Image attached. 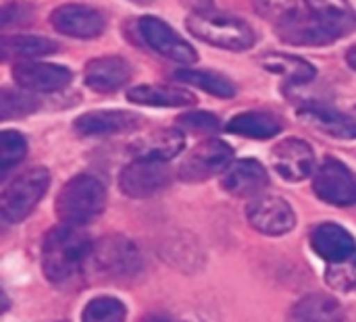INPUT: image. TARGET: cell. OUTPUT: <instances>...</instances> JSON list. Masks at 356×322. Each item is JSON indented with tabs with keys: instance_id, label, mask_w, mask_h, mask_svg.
Wrapping results in <instances>:
<instances>
[{
	"instance_id": "obj_4",
	"label": "cell",
	"mask_w": 356,
	"mask_h": 322,
	"mask_svg": "<svg viewBox=\"0 0 356 322\" xmlns=\"http://www.w3.org/2000/svg\"><path fill=\"white\" fill-rule=\"evenodd\" d=\"M50 185V173L44 167H31L19 173L0 196V214L6 223L19 225L23 223L40 200L46 196Z\"/></svg>"
},
{
	"instance_id": "obj_19",
	"label": "cell",
	"mask_w": 356,
	"mask_h": 322,
	"mask_svg": "<svg viewBox=\"0 0 356 322\" xmlns=\"http://www.w3.org/2000/svg\"><path fill=\"white\" fill-rule=\"evenodd\" d=\"M125 98L136 106H154V108H192L198 104V98L190 90L175 87V85H161V83L136 85L125 94Z\"/></svg>"
},
{
	"instance_id": "obj_2",
	"label": "cell",
	"mask_w": 356,
	"mask_h": 322,
	"mask_svg": "<svg viewBox=\"0 0 356 322\" xmlns=\"http://www.w3.org/2000/svg\"><path fill=\"white\" fill-rule=\"evenodd\" d=\"M186 29L196 40L229 52H246L257 42L252 27L244 19L217 10L215 6L190 12L186 19Z\"/></svg>"
},
{
	"instance_id": "obj_12",
	"label": "cell",
	"mask_w": 356,
	"mask_h": 322,
	"mask_svg": "<svg viewBox=\"0 0 356 322\" xmlns=\"http://www.w3.org/2000/svg\"><path fill=\"white\" fill-rule=\"evenodd\" d=\"M50 25L60 35L92 40L104 33L106 19L100 10L86 4H60L50 12Z\"/></svg>"
},
{
	"instance_id": "obj_3",
	"label": "cell",
	"mask_w": 356,
	"mask_h": 322,
	"mask_svg": "<svg viewBox=\"0 0 356 322\" xmlns=\"http://www.w3.org/2000/svg\"><path fill=\"white\" fill-rule=\"evenodd\" d=\"M106 206V189L94 175H75L58 192L54 208L56 217L67 225H86L102 214Z\"/></svg>"
},
{
	"instance_id": "obj_33",
	"label": "cell",
	"mask_w": 356,
	"mask_h": 322,
	"mask_svg": "<svg viewBox=\"0 0 356 322\" xmlns=\"http://www.w3.org/2000/svg\"><path fill=\"white\" fill-rule=\"evenodd\" d=\"M175 123L181 129L194 131V133H215L221 129V119L207 110H186L175 119Z\"/></svg>"
},
{
	"instance_id": "obj_6",
	"label": "cell",
	"mask_w": 356,
	"mask_h": 322,
	"mask_svg": "<svg viewBox=\"0 0 356 322\" xmlns=\"http://www.w3.org/2000/svg\"><path fill=\"white\" fill-rule=\"evenodd\" d=\"M232 162H234V148L219 137H211L194 146L184 156L177 173L184 183H202L217 175H223Z\"/></svg>"
},
{
	"instance_id": "obj_16",
	"label": "cell",
	"mask_w": 356,
	"mask_h": 322,
	"mask_svg": "<svg viewBox=\"0 0 356 322\" xmlns=\"http://www.w3.org/2000/svg\"><path fill=\"white\" fill-rule=\"evenodd\" d=\"M221 187L234 198H257L269 187V173L257 158H240L225 169Z\"/></svg>"
},
{
	"instance_id": "obj_27",
	"label": "cell",
	"mask_w": 356,
	"mask_h": 322,
	"mask_svg": "<svg viewBox=\"0 0 356 322\" xmlns=\"http://www.w3.org/2000/svg\"><path fill=\"white\" fill-rule=\"evenodd\" d=\"M58 52V44L44 35H10L2 37L0 54L4 60L8 58H38Z\"/></svg>"
},
{
	"instance_id": "obj_14",
	"label": "cell",
	"mask_w": 356,
	"mask_h": 322,
	"mask_svg": "<svg viewBox=\"0 0 356 322\" xmlns=\"http://www.w3.org/2000/svg\"><path fill=\"white\" fill-rule=\"evenodd\" d=\"M134 69L127 58L119 54L96 56L86 62L83 67V81L92 92L98 94H113L125 87L131 81Z\"/></svg>"
},
{
	"instance_id": "obj_26",
	"label": "cell",
	"mask_w": 356,
	"mask_h": 322,
	"mask_svg": "<svg viewBox=\"0 0 356 322\" xmlns=\"http://www.w3.org/2000/svg\"><path fill=\"white\" fill-rule=\"evenodd\" d=\"M173 77L186 85H192V87H198L215 98H221V100H229V98H236L238 94V87L236 83L225 77L223 73H217V71H209V69H190V67H184V69H177L173 73Z\"/></svg>"
},
{
	"instance_id": "obj_13",
	"label": "cell",
	"mask_w": 356,
	"mask_h": 322,
	"mask_svg": "<svg viewBox=\"0 0 356 322\" xmlns=\"http://www.w3.org/2000/svg\"><path fill=\"white\" fill-rule=\"evenodd\" d=\"M246 219L252 229L263 235L280 237L296 227V214L292 206L277 196H263L248 204Z\"/></svg>"
},
{
	"instance_id": "obj_7",
	"label": "cell",
	"mask_w": 356,
	"mask_h": 322,
	"mask_svg": "<svg viewBox=\"0 0 356 322\" xmlns=\"http://www.w3.org/2000/svg\"><path fill=\"white\" fill-rule=\"evenodd\" d=\"M171 169L167 162L148 160V158H134L129 164L123 167L119 175V189L123 196L134 200H146L171 185Z\"/></svg>"
},
{
	"instance_id": "obj_20",
	"label": "cell",
	"mask_w": 356,
	"mask_h": 322,
	"mask_svg": "<svg viewBox=\"0 0 356 322\" xmlns=\"http://www.w3.org/2000/svg\"><path fill=\"white\" fill-rule=\"evenodd\" d=\"M311 248L325 262H342L355 254L356 242L350 235V231H346L342 225L323 223V225L313 229Z\"/></svg>"
},
{
	"instance_id": "obj_25",
	"label": "cell",
	"mask_w": 356,
	"mask_h": 322,
	"mask_svg": "<svg viewBox=\"0 0 356 322\" xmlns=\"http://www.w3.org/2000/svg\"><path fill=\"white\" fill-rule=\"evenodd\" d=\"M261 65L265 71L284 77L290 85H305L317 79V67L300 56L284 54V52H269L261 56Z\"/></svg>"
},
{
	"instance_id": "obj_11",
	"label": "cell",
	"mask_w": 356,
	"mask_h": 322,
	"mask_svg": "<svg viewBox=\"0 0 356 322\" xmlns=\"http://www.w3.org/2000/svg\"><path fill=\"white\" fill-rule=\"evenodd\" d=\"M271 164L282 179L298 183L315 173V152L309 142L286 137L271 148Z\"/></svg>"
},
{
	"instance_id": "obj_15",
	"label": "cell",
	"mask_w": 356,
	"mask_h": 322,
	"mask_svg": "<svg viewBox=\"0 0 356 322\" xmlns=\"http://www.w3.org/2000/svg\"><path fill=\"white\" fill-rule=\"evenodd\" d=\"M142 117L134 110H90L73 121V129L81 137L131 133L142 125Z\"/></svg>"
},
{
	"instance_id": "obj_1",
	"label": "cell",
	"mask_w": 356,
	"mask_h": 322,
	"mask_svg": "<svg viewBox=\"0 0 356 322\" xmlns=\"http://www.w3.org/2000/svg\"><path fill=\"white\" fill-rule=\"evenodd\" d=\"M92 242L79 225H58L50 229L42 244V271L54 285L73 281L92 254Z\"/></svg>"
},
{
	"instance_id": "obj_5",
	"label": "cell",
	"mask_w": 356,
	"mask_h": 322,
	"mask_svg": "<svg viewBox=\"0 0 356 322\" xmlns=\"http://www.w3.org/2000/svg\"><path fill=\"white\" fill-rule=\"evenodd\" d=\"M90 262L98 275L111 279L136 277L142 271V254L138 246L123 235H106L92 246Z\"/></svg>"
},
{
	"instance_id": "obj_35",
	"label": "cell",
	"mask_w": 356,
	"mask_h": 322,
	"mask_svg": "<svg viewBox=\"0 0 356 322\" xmlns=\"http://www.w3.org/2000/svg\"><path fill=\"white\" fill-rule=\"evenodd\" d=\"M181 2L190 8V12H198V10H207L215 6L213 0H181Z\"/></svg>"
},
{
	"instance_id": "obj_32",
	"label": "cell",
	"mask_w": 356,
	"mask_h": 322,
	"mask_svg": "<svg viewBox=\"0 0 356 322\" xmlns=\"http://www.w3.org/2000/svg\"><path fill=\"white\" fill-rule=\"evenodd\" d=\"M325 283L344 294L356 291V252L342 262H330L325 271Z\"/></svg>"
},
{
	"instance_id": "obj_28",
	"label": "cell",
	"mask_w": 356,
	"mask_h": 322,
	"mask_svg": "<svg viewBox=\"0 0 356 322\" xmlns=\"http://www.w3.org/2000/svg\"><path fill=\"white\" fill-rule=\"evenodd\" d=\"M38 106H40V102L35 100V94H31L27 90L19 87V92H15V90L4 87L0 92V119L4 123L10 119L27 117V115L35 112Z\"/></svg>"
},
{
	"instance_id": "obj_34",
	"label": "cell",
	"mask_w": 356,
	"mask_h": 322,
	"mask_svg": "<svg viewBox=\"0 0 356 322\" xmlns=\"http://www.w3.org/2000/svg\"><path fill=\"white\" fill-rule=\"evenodd\" d=\"M33 10L31 6L23 4V2H10L2 8V15H0V23L2 27H10V25H23L31 19Z\"/></svg>"
},
{
	"instance_id": "obj_39",
	"label": "cell",
	"mask_w": 356,
	"mask_h": 322,
	"mask_svg": "<svg viewBox=\"0 0 356 322\" xmlns=\"http://www.w3.org/2000/svg\"><path fill=\"white\" fill-rule=\"evenodd\" d=\"M129 2H134V4H142V6H146V4H150L152 0H129Z\"/></svg>"
},
{
	"instance_id": "obj_37",
	"label": "cell",
	"mask_w": 356,
	"mask_h": 322,
	"mask_svg": "<svg viewBox=\"0 0 356 322\" xmlns=\"http://www.w3.org/2000/svg\"><path fill=\"white\" fill-rule=\"evenodd\" d=\"M142 322H171V321H169L167 316H156V314H154V316H146Z\"/></svg>"
},
{
	"instance_id": "obj_29",
	"label": "cell",
	"mask_w": 356,
	"mask_h": 322,
	"mask_svg": "<svg viewBox=\"0 0 356 322\" xmlns=\"http://www.w3.org/2000/svg\"><path fill=\"white\" fill-rule=\"evenodd\" d=\"M125 304L113 296H100L88 302L81 312V322H125Z\"/></svg>"
},
{
	"instance_id": "obj_10",
	"label": "cell",
	"mask_w": 356,
	"mask_h": 322,
	"mask_svg": "<svg viewBox=\"0 0 356 322\" xmlns=\"http://www.w3.org/2000/svg\"><path fill=\"white\" fill-rule=\"evenodd\" d=\"M13 81L31 94H54L73 81V71L56 62L21 60L13 67Z\"/></svg>"
},
{
	"instance_id": "obj_23",
	"label": "cell",
	"mask_w": 356,
	"mask_h": 322,
	"mask_svg": "<svg viewBox=\"0 0 356 322\" xmlns=\"http://www.w3.org/2000/svg\"><path fill=\"white\" fill-rule=\"evenodd\" d=\"M223 129L227 133L250 137V139H271L282 133L284 123L277 115L269 110H246L232 117Z\"/></svg>"
},
{
	"instance_id": "obj_22",
	"label": "cell",
	"mask_w": 356,
	"mask_h": 322,
	"mask_svg": "<svg viewBox=\"0 0 356 322\" xmlns=\"http://www.w3.org/2000/svg\"><path fill=\"white\" fill-rule=\"evenodd\" d=\"M277 35L286 44L292 46H330L336 42V37L311 15V12H298L290 21L277 25Z\"/></svg>"
},
{
	"instance_id": "obj_17",
	"label": "cell",
	"mask_w": 356,
	"mask_h": 322,
	"mask_svg": "<svg viewBox=\"0 0 356 322\" xmlns=\"http://www.w3.org/2000/svg\"><path fill=\"white\" fill-rule=\"evenodd\" d=\"M186 148V135L177 127L169 129H152L129 144V154L134 158H148L169 162L179 156Z\"/></svg>"
},
{
	"instance_id": "obj_9",
	"label": "cell",
	"mask_w": 356,
	"mask_h": 322,
	"mask_svg": "<svg viewBox=\"0 0 356 322\" xmlns=\"http://www.w3.org/2000/svg\"><path fill=\"white\" fill-rule=\"evenodd\" d=\"M313 192L325 204L340 208L353 206L356 204L355 173L338 158L327 156L313 173Z\"/></svg>"
},
{
	"instance_id": "obj_8",
	"label": "cell",
	"mask_w": 356,
	"mask_h": 322,
	"mask_svg": "<svg viewBox=\"0 0 356 322\" xmlns=\"http://www.w3.org/2000/svg\"><path fill=\"white\" fill-rule=\"evenodd\" d=\"M138 33L156 54L173 62L188 67L198 60V52L194 50V46L186 42L169 23L154 15H144L138 19Z\"/></svg>"
},
{
	"instance_id": "obj_36",
	"label": "cell",
	"mask_w": 356,
	"mask_h": 322,
	"mask_svg": "<svg viewBox=\"0 0 356 322\" xmlns=\"http://www.w3.org/2000/svg\"><path fill=\"white\" fill-rule=\"evenodd\" d=\"M346 62L350 65V69H355L356 71V44L346 50Z\"/></svg>"
},
{
	"instance_id": "obj_30",
	"label": "cell",
	"mask_w": 356,
	"mask_h": 322,
	"mask_svg": "<svg viewBox=\"0 0 356 322\" xmlns=\"http://www.w3.org/2000/svg\"><path fill=\"white\" fill-rule=\"evenodd\" d=\"M27 154V139L15 129L0 131V177H6Z\"/></svg>"
},
{
	"instance_id": "obj_18",
	"label": "cell",
	"mask_w": 356,
	"mask_h": 322,
	"mask_svg": "<svg viewBox=\"0 0 356 322\" xmlns=\"http://www.w3.org/2000/svg\"><path fill=\"white\" fill-rule=\"evenodd\" d=\"M296 117L311 129L336 137V139H356V119L323 104H302Z\"/></svg>"
},
{
	"instance_id": "obj_31",
	"label": "cell",
	"mask_w": 356,
	"mask_h": 322,
	"mask_svg": "<svg viewBox=\"0 0 356 322\" xmlns=\"http://www.w3.org/2000/svg\"><path fill=\"white\" fill-rule=\"evenodd\" d=\"M252 6L261 19L273 23L275 27L300 12L298 0H252Z\"/></svg>"
},
{
	"instance_id": "obj_21",
	"label": "cell",
	"mask_w": 356,
	"mask_h": 322,
	"mask_svg": "<svg viewBox=\"0 0 356 322\" xmlns=\"http://www.w3.org/2000/svg\"><path fill=\"white\" fill-rule=\"evenodd\" d=\"M305 4L336 40L356 31V10L350 0H305Z\"/></svg>"
},
{
	"instance_id": "obj_24",
	"label": "cell",
	"mask_w": 356,
	"mask_h": 322,
	"mask_svg": "<svg viewBox=\"0 0 356 322\" xmlns=\"http://www.w3.org/2000/svg\"><path fill=\"white\" fill-rule=\"evenodd\" d=\"M288 322H344V308L334 296L311 294L292 306Z\"/></svg>"
},
{
	"instance_id": "obj_38",
	"label": "cell",
	"mask_w": 356,
	"mask_h": 322,
	"mask_svg": "<svg viewBox=\"0 0 356 322\" xmlns=\"http://www.w3.org/2000/svg\"><path fill=\"white\" fill-rule=\"evenodd\" d=\"M2 312H6L8 310V296H6V291H2Z\"/></svg>"
}]
</instances>
